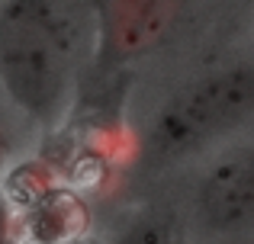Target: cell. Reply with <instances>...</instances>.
Segmentation results:
<instances>
[{"label":"cell","instance_id":"6da1fadb","mask_svg":"<svg viewBox=\"0 0 254 244\" xmlns=\"http://www.w3.org/2000/svg\"><path fill=\"white\" fill-rule=\"evenodd\" d=\"M248 113H254V68H222L180 87L164 103L151 142L161 154L177 157L229 132Z\"/></svg>","mask_w":254,"mask_h":244},{"label":"cell","instance_id":"7a4b0ae2","mask_svg":"<svg viewBox=\"0 0 254 244\" xmlns=\"http://www.w3.org/2000/svg\"><path fill=\"white\" fill-rule=\"evenodd\" d=\"M0 55L3 74L29 109H49L58 100L64 81V45L49 10L39 3H19L6 13Z\"/></svg>","mask_w":254,"mask_h":244},{"label":"cell","instance_id":"3957f363","mask_svg":"<svg viewBox=\"0 0 254 244\" xmlns=\"http://www.w3.org/2000/svg\"><path fill=\"white\" fill-rule=\"evenodd\" d=\"M196 215L216 232L254 225V148L219 157L196 187Z\"/></svg>","mask_w":254,"mask_h":244},{"label":"cell","instance_id":"277c9868","mask_svg":"<svg viewBox=\"0 0 254 244\" xmlns=\"http://www.w3.org/2000/svg\"><path fill=\"white\" fill-rule=\"evenodd\" d=\"M180 0H110L106 42L116 55L129 58L151 49L177 19Z\"/></svg>","mask_w":254,"mask_h":244},{"label":"cell","instance_id":"5b68a950","mask_svg":"<svg viewBox=\"0 0 254 244\" xmlns=\"http://www.w3.org/2000/svg\"><path fill=\"white\" fill-rule=\"evenodd\" d=\"M62 244H90V241H84L81 235H77V238H68V241H62Z\"/></svg>","mask_w":254,"mask_h":244},{"label":"cell","instance_id":"8992f818","mask_svg":"<svg viewBox=\"0 0 254 244\" xmlns=\"http://www.w3.org/2000/svg\"><path fill=\"white\" fill-rule=\"evenodd\" d=\"M135 244H161L158 238H142V241H135Z\"/></svg>","mask_w":254,"mask_h":244}]
</instances>
